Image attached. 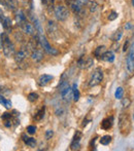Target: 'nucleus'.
Instances as JSON below:
<instances>
[{
    "label": "nucleus",
    "instance_id": "f257e3e1",
    "mask_svg": "<svg viewBox=\"0 0 134 151\" xmlns=\"http://www.w3.org/2000/svg\"><path fill=\"white\" fill-rule=\"evenodd\" d=\"M131 119L128 113L122 112L119 116V129L123 136H128L131 132Z\"/></svg>",
    "mask_w": 134,
    "mask_h": 151
},
{
    "label": "nucleus",
    "instance_id": "f03ea898",
    "mask_svg": "<svg viewBox=\"0 0 134 151\" xmlns=\"http://www.w3.org/2000/svg\"><path fill=\"white\" fill-rule=\"evenodd\" d=\"M59 91L62 96L63 100L66 102H70L71 99H73V93H72V88L69 86L68 80H62L59 86Z\"/></svg>",
    "mask_w": 134,
    "mask_h": 151
},
{
    "label": "nucleus",
    "instance_id": "7ed1b4c3",
    "mask_svg": "<svg viewBox=\"0 0 134 151\" xmlns=\"http://www.w3.org/2000/svg\"><path fill=\"white\" fill-rule=\"evenodd\" d=\"M1 37H2V41H3V52L5 55V57L7 58H10L12 57V55L14 54V45L12 41L9 40L8 36L6 34H1Z\"/></svg>",
    "mask_w": 134,
    "mask_h": 151
},
{
    "label": "nucleus",
    "instance_id": "20e7f679",
    "mask_svg": "<svg viewBox=\"0 0 134 151\" xmlns=\"http://www.w3.org/2000/svg\"><path fill=\"white\" fill-rule=\"evenodd\" d=\"M38 40H39V44L41 45L42 50L46 52H48L49 55H52V56H57L59 54V52L57 50H55L54 47L50 45L49 41L46 40V38L43 36V34H39L38 33Z\"/></svg>",
    "mask_w": 134,
    "mask_h": 151
},
{
    "label": "nucleus",
    "instance_id": "39448f33",
    "mask_svg": "<svg viewBox=\"0 0 134 151\" xmlns=\"http://www.w3.org/2000/svg\"><path fill=\"white\" fill-rule=\"evenodd\" d=\"M55 16H56L57 20L61 21H66L69 17V10L65 5H58L55 7Z\"/></svg>",
    "mask_w": 134,
    "mask_h": 151
},
{
    "label": "nucleus",
    "instance_id": "423d86ee",
    "mask_svg": "<svg viewBox=\"0 0 134 151\" xmlns=\"http://www.w3.org/2000/svg\"><path fill=\"white\" fill-rule=\"evenodd\" d=\"M102 79H103V72H102V70L100 68H97V69L93 72L92 76H91L90 80H89V86L93 88V86H98L102 81Z\"/></svg>",
    "mask_w": 134,
    "mask_h": 151
},
{
    "label": "nucleus",
    "instance_id": "0eeeda50",
    "mask_svg": "<svg viewBox=\"0 0 134 151\" xmlns=\"http://www.w3.org/2000/svg\"><path fill=\"white\" fill-rule=\"evenodd\" d=\"M126 67L129 73H132L134 71V37H133V41L130 47V52H129V55L126 60Z\"/></svg>",
    "mask_w": 134,
    "mask_h": 151
},
{
    "label": "nucleus",
    "instance_id": "6e6552de",
    "mask_svg": "<svg viewBox=\"0 0 134 151\" xmlns=\"http://www.w3.org/2000/svg\"><path fill=\"white\" fill-rule=\"evenodd\" d=\"M29 50H28V46H23L21 47V50H19L18 52L16 54V62L17 63H21L22 61H24L26 59V57L29 56Z\"/></svg>",
    "mask_w": 134,
    "mask_h": 151
},
{
    "label": "nucleus",
    "instance_id": "1a4fd4ad",
    "mask_svg": "<svg viewBox=\"0 0 134 151\" xmlns=\"http://www.w3.org/2000/svg\"><path fill=\"white\" fill-rule=\"evenodd\" d=\"M80 139H82V133H80V132H76L73 137V140H72V142H71V145H70V149L71 150L78 149V148H80Z\"/></svg>",
    "mask_w": 134,
    "mask_h": 151
},
{
    "label": "nucleus",
    "instance_id": "9d476101",
    "mask_svg": "<svg viewBox=\"0 0 134 151\" xmlns=\"http://www.w3.org/2000/svg\"><path fill=\"white\" fill-rule=\"evenodd\" d=\"M93 64H94V61L91 58H88L87 60H85L84 58H80L78 62V66L82 69H88V68L92 67Z\"/></svg>",
    "mask_w": 134,
    "mask_h": 151
},
{
    "label": "nucleus",
    "instance_id": "9b49d317",
    "mask_svg": "<svg viewBox=\"0 0 134 151\" xmlns=\"http://www.w3.org/2000/svg\"><path fill=\"white\" fill-rule=\"evenodd\" d=\"M67 3L74 14H80L82 12V5L75 0H67Z\"/></svg>",
    "mask_w": 134,
    "mask_h": 151
},
{
    "label": "nucleus",
    "instance_id": "f8f14e48",
    "mask_svg": "<svg viewBox=\"0 0 134 151\" xmlns=\"http://www.w3.org/2000/svg\"><path fill=\"white\" fill-rule=\"evenodd\" d=\"M21 27H22V30L24 33L28 34V35H33L34 32H35V28H34V26L32 24H30L29 22H25L24 24L21 25Z\"/></svg>",
    "mask_w": 134,
    "mask_h": 151
},
{
    "label": "nucleus",
    "instance_id": "ddd939ff",
    "mask_svg": "<svg viewBox=\"0 0 134 151\" xmlns=\"http://www.w3.org/2000/svg\"><path fill=\"white\" fill-rule=\"evenodd\" d=\"M112 124H114V116H109V117H106L102 120L100 127L102 129L107 131V129H109L112 127Z\"/></svg>",
    "mask_w": 134,
    "mask_h": 151
},
{
    "label": "nucleus",
    "instance_id": "4468645a",
    "mask_svg": "<svg viewBox=\"0 0 134 151\" xmlns=\"http://www.w3.org/2000/svg\"><path fill=\"white\" fill-rule=\"evenodd\" d=\"M53 79H54V77H53L52 75H49V74H43V75L40 76L39 79H38V84H39L40 86H46L48 83H50Z\"/></svg>",
    "mask_w": 134,
    "mask_h": 151
},
{
    "label": "nucleus",
    "instance_id": "2eb2a0df",
    "mask_svg": "<svg viewBox=\"0 0 134 151\" xmlns=\"http://www.w3.org/2000/svg\"><path fill=\"white\" fill-rule=\"evenodd\" d=\"M114 59H116V57H114V54L112 50H105L101 56V60L108 62V63H112Z\"/></svg>",
    "mask_w": 134,
    "mask_h": 151
},
{
    "label": "nucleus",
    "instance_id": "dca6fc26",
    "mask_svg": "<svg viewBox=\"0 0 134 151\" xmlns=\"http://www.w3.org/2000/svg\"><path fill=\"white\" fill-rule=\"evenodd\" d=\"M29 18H30V19H31V21H32L33 26H34V28H35V30H37V31H38V33H39V34H42L41 25H40V22L38 21V19L36 18L35 14H29Z\"/></svg>",
    "mask_w": 134,
    "mask_h": 151
},
{
    "label": "nucleus",
    "instance_id": "f3484780",
    "mask_svg": "<svg viewBox=\"0 0 134 151\" xmlns=\"http://www.w3.org/2000/svg\"><path fill=\"white\" fill-rule=\"evenodd\" d=\"M31 58L33 61L35 62H40L43 59V54H42L41 50H38V48H34L33 52H31Z\"/></svg>",
    "mask_w": 134,
    "mask_h": 151
},
{
    "label": "nucleus",
    "instance_id": "a211bd4d",
    "mask_svg": "<svg viewBox=\"0 0 134 151\" xmlns=\"http://www.w3.org/2000/svg\"><path fill=\"white\" fill-rule=\"evenodd\" d=\"M22 139L24 141V143L26 145H28L29 147L34 148L36 146V140L34 138H29L28 136H26V134H23L22 135Z\"/></svg>",
    "mask_w": 134,
    "mask_h": 151
},
{
    "label": "nucleus",
    "instance_id": "6ab92c4d",
    "mask_svg": "<svg viewBox=\"0 0 134 151\" xmlns=\"http://www.w3.org/2000/svg\"><path fill=\"white\" fill-rule=\"evenodd\" d=\"M17 22L19 23V25H22V24H24L25 22H26V16H25V14L23 12V10H18L17 12Z\"/></svg>",
    "mask_w": 134,
    "mask_h": 151
},
{
    "label": "nucleus",
    "instance_id": "aec40b11",
    "mask_svg": "<svg viewBox=\"0 0 134 151\" xmlns=\"http://www.w3.org/2000/svg\"><path fill=\"white\" fill-rule=\"evenodd\" d=\"M44 111H46V106H42V107L35 113V115H34V119L35 120H41L44 116Z\"/></svg>",
    "mask_w": 134,
    "mask_h": 151
},
{
    "label": "nucleus",
    "instance_id": "412c9836",
    "mask_svg": "<svg viewBox=\"0 0 134 151\" xmlns=\"http://www.w3.org/2000/svg\"><path fill=\"white\" fill-rule=\"evenodd\" d=\"M0 104H2V105H3L5 108H7V109L12 108V102H10L9 100L4 99V97L1 95H0Z\"/></svg>",
    "mask_w": 134,
    "mask_h": 151
},
{
    "label": "nucleus",
    "instance_id": "4be33fe9",
    "mask_svg": "<svg viewBox=\"0 0 134 151\" xmlns=\"http://www.w3.org/2000/svg\"><path fill=\"white\" fill-rule=\"evenodd\" d=\"M72 93H73V100L74 101H78L80 100V91L78 90V86L75 83L72 86Z\"/></svg>",
    "mask_w": 134,
    "mask_h": 151
},
{
    "label": "nucleus",
    "instance_id": "5701e85b",
    "mask_svg": "<svg viewBox=\"0 0 134 151\" xmlns=\"http://www.w3.org/2000/svg\"><path fill=\"white\" fill-rule=\"evenodd\" d=\"M104 52H105V46L104 45L98 46V47L96 48V50L94 52V56L96 57V58H100Z\"/></svg>",
    "mask_w": 134,
    "mask_h": 151
},
{
    "label": "nucleus",
    "instance_id": "b1692460",
    "mask_svg": "<svg viewBox=\"0 0 134 151\" xmlns=\"http://www.w3.org/2000/svg\"><path fill=\"white\" fill-rule=\"evenodd\" d=\"M112 138L108 135L103 136V137L100 138V144H102V145H108V144L112 142Z\"/></svg>",
    "mask_w": 134,
    "mask_h": 151
},
{
    "label": "nucleus",
    "instance_id": "393cba45",
    "mask_svg": "<svg viewBox=\"0 0 134 151\" xmlns=\"http://www.w3.org/2000/svg\"><path fill=\"white\" fill-rule=\"evenodd\" d=\"M123 96H124V90H123V88H118L116 90V93H114V97H116V99L118 100H121L123 98Z\"/></svg>",
    "mask_w": 134,
    "mask_h": 151
},
{
    "label": "nucleus",
    "instance_id": "a878e982",
    "mask_svg": "<svg viewBox=\"0 0 134 151\" xmlns=\"http://www.w3.org/2000/svg\"><path fill=\"white\" fill-rule=\"evenodd\" d=\"M2 24H3L4 28L8 29L12 27V21H10V19H8V18H3L2 19Z\"/></svg>",
    "mask_w": 134,
    "mask_h": 151
},
{
    "label": "nucleus",
    "instance_id": "bb28decb",
    "mask_svg": "<svg viewBox=\"0 0 134 151\" xmlns=\"http://www.w3.org/2000/svg\"><path fill=\"white\" fill-rule=\"evenodd\" d=\"M122 31L121 30H118L116 32V33L114 34V36H112V40H114V41H119V40L121 39V38H122Z\"/></svg>",
    "mask_w": 134,
    "mask_h": 151
},
{
    "label": "nucleus",
    "instance_id": "cd10ccee",
    "mask_svg": "<svg viewBox=\"0 0 134 151\" xmlns=\"http://www.w3.org/2000/svg\"><path fill=\"white\" fill-rule=\"evenodd\" d=\"M118 12H116L114 10H112V12H109V14H108V20L109 21H114L117 18H118Z\"/></svg>",
    "mask_w": 134,
    "mask_h": 151
},
{
    "label": "nucleus",
    "instance_id": "c85d7f7f",
    "mask_svg": "<svg viewBox=\"0 0 134 151\" xmlns=\"http://www.w3.org/2000/svg\"><path fill=\"white\" fill-rule=\"evenodd\" d=\"M38 99V95L36 93H30L28 95V100L30 102H35Z\"/></svg>",
    "mask_w": 134,
    "mask_h": 151
},
{
    "label": "nucleus",
    "instance_id": "c756f323",
    "mask_svg": "<svg viewBox=\"0 0 134 151\" xmlns=\"http://www.w3.org/2000/svg\"><path fill=\"white\" fill-rule=\"evenodd\" d=\"M97 9H98V4H97L95 1H92L90 3V12H95Z\"/></svg>",
    "mask_w": 134,
    "mask_h": 151
},
{
    "label": "nucleus",
    "instance_id": "7c9ffc66",
    "mask_svg": "<svg viewBox=\"0 0 134 151\" xmlns=\"http://www.w3.org/2000/svg\"><path fill=\"white\" fill-rule=\"evenodd\" d=\"M36 132V127L35 125H28L27 127V133L30 134V135H34Z\"/></svg>",
    "mask_w": 134,
    "mask_h": 151
},
{
    "label": "nucleus",
    "instance_id": "2f4dec72",
    "mask_svg": "<svg viewBox=\"0 0 134 151\" xmlns=\"http://www.w3.org/2000/svg\"><path fill=\"white\" fill-rule=\"evenodd\" d=\"M53 135H54V132H53L52 129H48V131L46 132V140L52 139Z\"/></svg>",
    "mask_w": 134,
    "mask_h": 151
},
{
    "label": "nucleus",
    "instance_id": "473e14b6",
    "mask_svg": "<svg viewBox=\"0 0 134 151\" xmlns=\"http://www.w3.org/2000/svg\"><path fill=\"white\" fill-rule=\"evenodd\" d=\"M130 103H131L130 100L127 99V98H126V99H124V100H123V101H122V105H123V107H124V108L128 107V106L130 105Z\"/></svg>",
    "mask_w": 134,
    "mask_h": 151
},
{
    "label": "nucleus",
    "instance_id": "72a5a7b5",
    "mask_svg": "<svg viewBox=\"0 0 134 151\" xmlns=\"http://www.w3.org/2000/svg\"><path fill=\"white\" fill-rule=\"evenodd\" d=\"M1 117H2V119H3V120H7V119H10V118L12 117V115L10 113H4Z\"/></svg>",
    "mask_w": 134,
    "mask_h": 151
},
{
    "label": "nucleus",
    "instance_id": "f704fd0d",
    "mask_svg": "<svg viewBox=\"0 0 134 151\" xmlns=\"http://www.w3.org/2000/svg\"><path fill=\"white\" fill-rule=\"evenodd\" d=\"M129 43H130V41H129V40H126V42H125V44H124V48H123L124 52H126V50L129 48Z\"/></svg>",
    "mask_w": 134,
    "mask_h": 151
},
{
    "label": "nucleus",
    "instance_id": "c9c22d12",
    "mask_svg": "<svg viewBox=\"0 0 134 151\" xmlns=\"http://www.w3.org/2000/svg\"><path fill=\"white\" fill-rule=\"evenodd\" d=\"M75 1H78V3H80V5L83 6V5H85V4H86L87 2H88V0H75Z\"/></svg>",
    "mask_w": 134,
    "mask_h": 151
},
{
    "label": "nucleus",
    "instance_id": "e433bc0d",
    "mask_svg": "<svg viewBox=\"0 0 134 151\" xmlns=\"http://www.w3.org/2000/svg\"><path fill=\"white\" fill-rule=\"evenodd\" d=\"M125 28H126V29H130L131 28V24H130V23H128V24L125 26Z\"/></svg>",
    "mask_w": 134,
    "mask_h": 151
},
{
    "label": "nucleus",
    "instance_id": "4c0bfd02",
    "mask_svg": "<svg viewBox=\"0 0 134 151\" xmlns=\"http://www.w3.org/2000/svg\"><path fill=\"white\" fill-rule=\"evenodd\" d=\"M41 1H42V3H44V4L48 3V0H41Z\"/></svg>",
    "mask_w": 134,
    "mask_h": 151
},
{
    "label": "nucleus",
    "instance_id": "58836bf2",
    "mask_svg": "<svg viewBox=\"0 0 134 151\" xmlns=\"http://www.w3.org/2000/svg\"><path fill=\"white\" fill-rule=\"evenodd\" d=\"M132 5L134 6V0H132Z\"/></svg>",
    "mask_w": 134,
    "mask_h": 151
}]
</instances>
